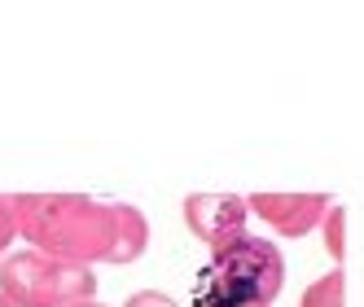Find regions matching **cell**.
Returning a JSON list of instances; mask_svg holds the SVG:
<instances>
[{
  "label": "cell",
  "mask_w": 364,
  "mask_h": 307,
  "mask_svg": "<svg viewBox=\"0 0 364 307\" xmlns=\"http://www.w3.org/2000/svg\"><path fill=\"white\" fill-rule=\"evenodd\" d=\"M88 198H18V228L48 254H92L88 224H101Z\"/></svg>",
  "instance_id": "obj_1"
},
{
  "label": "cell",
  "mask_w": 364,
  "mask_h": 307,
  "mask_svg": "<svg viewBox=\"0 0 364 307\" xmlns=\"http://www.w3.org/2000/svg\"><path fill=\"white\" fill-rule=\"evenodd\" d=\"M0 290L14 307H66V298L92 290V276L40 254H9L0 264Z\"/></svg>",
  "instance_id": "obj_2"
},
{
  "label": "cell",
  "mask_w": 364,
  "mask_h": 307,
  "mask_svg": "<svg viewBox=\"0 0 364 307\" xmlns=\"http://www.w3.org/2000/svg\"><path fill=\"white\" fill-rule=\"evenodd\" d=\"M220 281H224V294L215 298V307H237V303H268L281 286V254L268 246V242H250V237H232L220 259L211 268Z\"/></svg>",
  "instance_id": "obj_3"
},
{
  "label": "cell",
  "mask_w": 364,
  "mask_h": 307,
  "mask_svg": "<svg viewBox=\"0 0 364 307\" xmlns=\"http://www.w3.org/2000/svg\"><path fill=\"white\" fill-rule=\"evenodd\" d=\"M303 307H343V276H329V281H321V286H311L307 290V298H303Z\"/></svg>",
  "instance_id": "obj_4"
},
{
  "label": "cell",
  "mask_w": 364,
  "mask_h": 307,
  "mask_svg": "<svg viewBox=\"0 0 364 307\" xmlns=\"http://www.w3.org/2000/svg\"><path fill=\"white\" fill-rule=\"evenodd\" d=\"M14 224H18V198H0V254L14 237Z\"/></svg>",
  "instance_id": "obj_5"
},
{
  "label": "cell",
  "mask_w": 364,
  "mask_h": 307,
  "mask_svg": "<svg viewBox=\"0 0 364 307\" xmlns=\"http://www.w3.org/2000/svg\"><path fill=\"white\" fill-rule=\"evenodd\" d=\"M127 307H176V303H171V298H163V294H136Z\"/></svg>",
  "instance_id": "obj_6"
},
{
  "label": "cell",
  "mask_w": 364,
  "mask_h": 307,
  "mask_svg": "<svg viewBox=\"0 0 364 307\" xmlns=\"http://www.w3.org/2000/svg\"><path fill=\"white\" fill-rule=\"evenodd\" d=\"M66 307H97V303H66Z\"/></svg>",
  "instance_id": "obj_7"
},
{
  "label": "cell",
  "mask_w": 364,
  "mask_h": 307,
  "mask_svg": "<svg viewBox=\"0 0 364 307\" xmlns=\"http://www.w3.org/2000/svg\"><path fill=\"white\" fill-rule=\"evenodd\" d=\"M0 307H14V303H9V298H5V294H0Z\"/></svg>",
  "instance_id": "obj_8"
}]
</instances>
